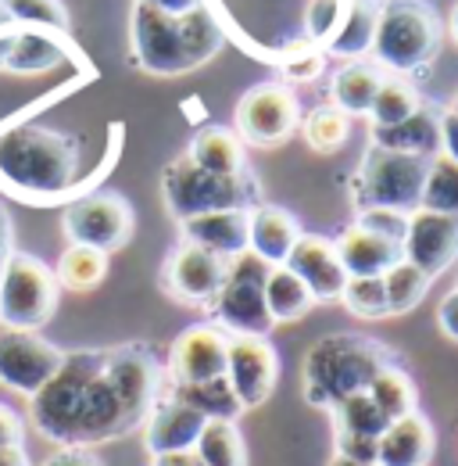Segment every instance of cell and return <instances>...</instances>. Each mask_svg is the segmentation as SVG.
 Instances as JSON below:
<instances>
[{"instance_id": "cell-33", "label": "cell", "mask_w": 458, "mask_h": 466, "mask_svg": "<svg viewBox=\"0 0 458 466\" xmlns=\"http://www.w3.org/2000/svg\"><path fill=\"white\" fill-rule=\"evenodd\" d=\"M330 416H334V434H354V438H376L380 441V434L387 431V416L380 412V409L373 406V399L365 395V391H358V395H347L344 402L330 409Z\"/></svg>"}, {"instance_id": "cell-41", "label": "cell", "mask_w": 458, "mask_h": 466, "mask_svg": "<svg viewBox=\"0 0 458 466\" xmlns=\"http://www.w3.org/2000/svg\"><path fill=\"white\" fill-rule=\"evenodd\" d=\"M358 227H365V230L380 233V237L401 244L404 230H408V216L391 212V208H365V212H358Z\"/></svg>"}, {"instance_id": "cell-51", "label": "cell", "mask_w": 458, "mask_h": 466, "mask_svg": "<svg viewBox=\"0 0 458 466\" xmlns=\"http://www.w3.org/2000/svg\"><path fill=\"white\" fill-rule=\"evenodd\" d=\"M151 466H204L194 452H175V456H158Z\"/></svg>"}, {"instance_id": "cell-18", "label": "cell", "mask_w": 458, "mask_h": 466, "mask_svg": "<svg viewBox=\"0 0 458 466\" xmlns=\"http://www.w3.org/2000/svg\"><path fill=\"white\" fill-rule=\"evenodd\" d=\"M204 416L183 406L179 399H172L169 388L162 391V399L151 406L144 420V449L151 452V460L158 456H175V452H194L201 431H204Z\"/></svg>"}, {"instance_id": "cell-11", "label": "cell", "mask_w": 458, "mask_h": 466, "mask_svg": "<svg viewBox=\"0 0 458 466\" xmlns=\"http://www.w3.org/2000/svg\"><path fill=\"white\" fill-rule=\"evenodd\" d=\"M301 126V105L284 83H258L236 105V137L251 147H280Z\"/></svg>"}, {"instance_id": "cell-31", "label": "cell", "mask_w": 458, "mask_h": 466, "mask_svg": "<svg viewBox=\"0 0 458 466\" xmlns=\"http://www.w3.org/2000/svg\"><path fill=\"white\" fill-rule=\"evenodd\" d=\"M265 305H269L273 323H294V319H304L312 312L315 298L286 266H273L269 280H265Z\"/></svg>"}, {"instance_id": "cell-27", "label": "cell", "mask_w": 458, "mask_h": 466, "mask_svg": "<svg viewBox=\"0 0 458 466\" xmlns=\"http://www.w3.org/2000/svg\"><path fill=\"white\" fill-rule=\"evenodd\" d=\"M387 79V72L380 65H369V61H351L344 65L341 72L334 76V108L344 112V116H369L373 108V97L380 90V83Z\"/></svg>"}, {"instance_id": "cell-53", "label": "cell", "mask_w": 458, "mask_h": 466, "mask_svg": "<svg viewBox=\"0 0 458 466\" xmlns=\"http://www.w3.org/2000/svg\"><path fill=\"white\" fill-rule=\"evenodd\" d=\"M452 33H455V40H458V4H455V11H452Z\"/></svg>"}, {"instance_id": "cell-48", "label": "cell", "mask_w": 458, "mask_h": 466, "mask_svg": "<svg viewBox=\"0 0 458 466\" xmlns=\"http://www.w3.org/2000/svg\"><path fill=\"white\" fill-rule=\"evenodd\" d=\"M140 4L158 7V11H165V15H190V11L204 7V0H140Z\"/></svg>"}, {"instance_id": "cell-19", "label": "cell", "mask_w": 458, "mask_h": 466, "mask_svg": "<svg viewBox=\"0 0 458 466\" xmlns=\"http://www.w3.org/2000/svg\"><path fill=\"white\" fill-rule=\"evenodd\" d=\"M68 61V33L40 29V25H15L7 55L0 61V72L11 76H47Z\"/></svg>"}, {"instance_id": "cell-25", "label": "cell", "mask_w": 458, "mask_h": 466, "mask_svg": "<svg viewBox=\"0 0 458 466\" xmlns=\"http://www.w3.org/2000/svg\"><path fill=\"white\" fill-rule=\"evenodd\" d=\"M380 25V0H347L337 33L326 40V51L334 58H362L373 51Z\"/></svg>"}, {"instance_id": "cell-30", "label": "cell", "mask_w": 458, "mask_h": 466, "mask_svg": "<svg viewBox=\"0 0 458 466\" xmlns=\"http://www.w3.org/2000/svg\"><path fill=\"white\" fill-rule=\"evenodd\" d=\"M165 388H169L172 399H179L183 406L201 412L204 420H233V423H236V416L244 412L226 377H219V380H201V384H165Z\"/></svg>"}, {"instance_id": "cell-22", "label": "cell", "mask_w": 458, "mask_h": 466, "mask_svg": "<svg viewBox=\"0 0 458 466\" xmlns=\"http://www.w3.org/2000/svg\"><path fill=\"white\" fill-rule=\"evenodd\" d=\"M247 212L226 208V212L194 216V219L179 223V230H183V240H190V244H197L219 258H233V255L247 251Z\"/></svg>"}, {"instance_id": "cell-47", "label": "cell", "mask_w": 458, "mask_h": 466, "mask_svg": "<svg viewBox=\"0 0 458 466\" xmlns=\"http://www.w3.org/2000/svg\"><path fill=\"white\" fill-rule=\"evenodd\" d=\"M437 327L444 330V338H452L458 341V288L441 298V305H437Z\"/></svg>"}, {"instance_id": "cell-15", "label": "cell", "mask_w": 458, "mask_h": 466, "mask_svg": "<svg viewBox=\"0 0 458 466\" xmlns=\"http://www.w3.org/2000/svg\"><path fill=\"white\" fill-rule=\"evenodd\" d=\"M401 258L412 262L430 280L448 273L458 258V216L415 208L408 216V230L401 240Z\"/></svg>"}, {"instance_id": "cell-24", "label": "cell", "mask_w": 458, "mask_h": 466, "mask_svg": "<svg viewBox=\"0 0 458 466\" xmlns=\"http://www.w3.org/2000/svg\"><path fill=\"white\" fill-rule=\"evenodd\" d=\"M433 108H419L415 116H408L398 126H373V147L380 151H394V155H415V158H433L441 155V129H437Z\"/></svg>"}, {"instance_id": "cell-16", "label": "cell", "mask_w": 458, "mask_h": 466, "mask_svg": "<svg viewBox=\"0 0 458 466\" xmlns=\"http://www.w3.org/2000/svg\"><path fill=\"white\" fill-rule=\"evenodd\" d=\"M226 349H229V334L219 330L215 323L186 327L172 341L165 380L169 384H201V380L226 377Z\"/></svg>"}, {"instance_id": "cell-38", "label": "cell", "mask_w": 458, "mask_h": 466, "mask_svg": "<svg viewBox=\"0 0 458 466\" xmlns=\"http://www.w3.org/2000/svg\"><path fill=\"white\" fill-rule=\"evenodd\" d=\"M341 301L347 312L362 316V319H383L387 312V291H383V277H347L341 291Z\"/></svg>"}, {"instance_id": "cell-52", "label": "cell", "mask_w": 458, "mask_h": 466, "mask_svg": "<svg viewBox=\"0 0 458 466\" xmlns=\"http://www.w3.org/2000/svg\"><path fill=\"white\" fill-rule=\"evenodd\" d=\"M330 466H376V463H351V460H344V456H334Z\"/></svg>"}, {"instance_id": "cell-40", "label": "cell", "mask_w": 458, "mask_h": 466, "mask_svg": "<svg viewBox=\"0 0 458 466\" xmlns=\"http://www.w3.org/2000/svg\"><path fill=\"white\" fill-rule=\"evenodd\" d=\"M344 4L347 0H312L308 11H304V29H308V40L312 44H326L337 25H341Z\"/></svg>"}, {"instance_id": "cell-12", "label": "cell", "mask_w": 458, "mask_h": 466, "mask_svg": "<svg viewBox=\"0 0 458 466\" xmlns=\"http://www.w3.org/2000/svg\"><path fill=\"white\" fill-rule=\"evenodd\" d=\"M65 351L40 338L36 330H7L0 327V388L33 399L57 373Z\"/></svg>"}, {"instance_id": "cell-39", "label": "cell", "mask_w": 458, "mask_h": 466, "mask_svg": "<svg viewBox=\"0 0 458 466\" xmlns=\"http://www.w3.org/2000/svg\"><path fill=\"white\" fill-rule=\"evenodd\" d=\"M0 7L18 25H40V29L68 33V11L61 0H0Z\"/></svg>"}, {"instance_id": "cell-10", "label": "cell", "mask_w": 458, "mask_h": 466, "mask_svg": "<svg viewBox=\"0 0 458 466\" xmlns=\"http://www.w3.org/2000/svg\"><path fill=\"white\" fill-rule=\"evenodd\" d=\"M133 223H136L133 205L122 194H112V190L75 198L61 216V230L68 237V244H83V248H94V251H105V255L129 244Z\"/></svg>"}, {"instance_id": "cell-20", "label": "cell", "mask_w": 458, "mask_h": 466, "mask_svg": "<svg viewBox=\"0 0 458 466\" xmlns=\"http://www.w3.org/2000/svg\"><path fill=\"white\" fill-rule=\"evenodd\" d=\"M437 452V434L423 412H408L376 441V466H426Z\"/></svg>"}, {"instance_id": "cell-8", "label": "cell", "mask_w": 458, "mask_h": 466, "mask_svg": "<svg viewBox=\"0 0 458 466\" xmlns=\"http://www.w3.org/2000/svg\"><path fill=\"white\" fill-rule=\"evenodd\" d=\"M57 277L47 262L29 251H11L0 273V327L7 330H40L57 312Z\"/></svg>"}, {"instance_id": "cell-7", "label": "cell", "mask_w": 458, "mask_h": 466, "mask_svg": "<svg viewBox=\"0 0 458 466\" xmlns=\"http://www.w3.org/2000/svg\"><path fill=\"white\" fill-rule=\"evenodd\" d=\"M269 262L258 258L254 251L233 255L226 266V280L219 294L212 298L215 327L233 338H269L276 327L265 305V280H269Z\"/></svg>"}, {"instance_id": "cell-45", "label": "cell", "mask_w": 458, "mask_h": 466, "mask_svg": "<svg viewBox=\"0 0 458 466\" xmlns=\"http://www.w3.org/2000/svg\"><path fill=\"white\" fill-rule=\"evenodd\" d=\"M437 129H441V155L458 162V112L455 108H444L437 116Z\"/></svg>"}, {"instance_id": "cell-14", "label": "cell", "mask_w": 458, "mask_h": 466, "mask_svg": "<svg viewBox=\"0 0 458 466\" xmlns=\"http://www.w3.org/2000/svg\"><path fill=\"white\" fill-rule=\"evenodd\" d=\"M229 258H219L190 240H179L162 266V291L183 305H212L226 280Z\"/></svg>"}, {"instance_id": "cell-50", "label": "cell", "mask_w": 458, "mask_h": 466, "mask_svg": "<svg viewBox=\"0 0 458 466\" xmlns=\"http://www.w3.org/2000/svg\"><path fill=\"white\" fill-rule=\"evenodd\" d=\"M0 466H33L25 456V445H15V449H0Z\"/></svg>"}, {"instance_id": "cell-4", "label": "cell", "mask_w": 458, "mask_h": 466, "mask_svg": "<svg viewBox=\"0 0 458 466\" xmlns=\"http://www.w3.org/2000/svg\"><path fill=\"white\" fill-rule=\"evenodd\" d=\"M398 362L394 351L362 334H330L304 355V399L308 406L334 409L347 395H358L373 377Z\"/></svg>"}, {"instance_id": "cell-26", "label": "cell", "mask_w": 458, "mask_h": 466, "mask_svg": "<svg viewBox=\"0 0 458 466\" xmlns=\"http://www.w3.org/2000/svg\"><path fill=\"white\" fill-rule=\"evenodd\" d=\"M186 158H190L194 166H201L204 173H215V176L247 173L244 144H240V137H236L233 129H226V126H208V129H201V133L190 140Z\"/></svg>"}, {"instance_id": "cell-32", "label": "cell", "mask_w": 458, "mask_h": 466, "mask_svg": "<svg viewBox=\"0 0 458 466\" xmlns=\"http://www.w3.org/2000/svg\"><path fill=\"white\" fill-rule=\"evenodd\" d=\"M194 456L204 466H247V445L233 420H208L194 445Z\"/></svg>"}, {"instance_id": "cell-6", "label": "cell", "mask_w": 458, "mask_h": 466, "mask_svg": "<svg viewBox=\"0 0 458 466\" xmlns=\"http://www.w3.org/2000/svg\"><path fill=\"white\" fill-rule=\"evenodd\" d=\"M162 194L165 208L175 223H186L194 216L208 212H226V208H254V179L247 173L240 176H215L194 166L186 155L165 166L162 173Z\"/></svg>"}, {"instance_id": "cell-49", "label": "cell", "mask_w": 458, "mask_h": 466, "mask_svg": "<svg viewBox=\"0 0 458 466\" xmlns=\"http://www.w3.org/2000/svg\"><path fill=\"white\" fill-rule=\"evenodd\" d=\"M11 251H15V237H11V216H7V208L0 205V273H4V266H7V258H11Z\"/></svg>"}, {"instance_id": "cell-21", "label": "cell", "mask_w": 458, "mask_h": 466, "mask_svg": "<svg viewBox=\"0 0 458 466\" xmlns=\"http://www.w3.org/2000/svg\"><path fill=\"white\" fill-rule=\"evenodd\" d=\"M297 237H301L297 219L280 205H254L247 212V251H254L269 266H284Z\"/></svg>"}, {"instance_id": "cell-43", "label": "cell", "mask_w": 458, "mask_h": 466, "mask_svg": "<svg viewBox=\"0 0 458 466\" xmlns=\"http://www.w3.org/2000/svg\"><path fill=\"white\" fill-rule=\"evenodd\" d=\"M323 72V55L319 51H294L290 61H286V76L297 79V83H308Z\"/></svg>"}, {"instance_id": "cell-35", "label": "cell", "mask_w": 458, "mask_h": 466, "mask_svg": "<svg viewBox=\"0 0 458 466\" xmlns=\"http://www.w3.org/2000/svg\"><path fill=\"white\" fill-rule=\"evenodd\" d=\"M419 208L458 216V162L444 158V155H433V158H430L426 179H423Z\"/></svg>"}, {"instance_id": "cell-1", "label": "cell", "mask_w": 458, "mask_h": 466, "mask_svg": "<svg viewBox=\"0 0 458 466\" xmlns=\"http://www.w3.org/2000/svg\"><path fill=\"white\" fill-rule=\"evenodd\" d=\"M165 370L147 345L105 349L101 366L83 384L68 449H97L144 427L165 391Z\"/></svg>"}, {"instance_id": "cell-37", "label": "cell", "mask_w": 458, "mask_h": 466, "mask_svg": "<svg viewBox=\"0 0 458 466\" xmlns=\"http://www.w3.org/2000/svg\"><path fill=\"white\" fill-rule=\"evenodd\" d=\"M301 133H304L312 151L334 155V151H341L344 144H347V137H351V118L337 112L334 105L330 108H315L312 116L301 122Z\"/></svg>"}, {"instance_id": "cell-9", "label": "cell", "mask_w": 458, "mask_h": 466, "mask_svg": "<svg viewBox=\"0 0 458 466\" xmlns=\"http://www.w3.org/2000/svg\"><path fill=\"white\" fill-rule=\"evenodd\" d=\"M430 158L415 155H394L380 151L369 144L362 169L354 176V205L358 212L365 208H391L401 216H412L423 198V179H426Z\"/></svg>"}, {"instance_id": "cell-28", "label": "cell", "mask_w": 458, "mask_h": 466, "mask_svg": "<svg viewBox=\"0 0 458 466\" xmlns=\"http://www.w3.org/2000/svg\"><path fill=\"white\" fill-rule=\"evenodd\" d=\"M55 277H57V288L65 291H94L105 284L108 277V255L105 251H94V248H83V244H68L61 251L55 266Z\"/></svg>"}, {"instance_id": "cell-13", "label": "cell", "mask_w": 458, "mask_h": 466, "mask_svg": "<svg viewBox=\"0 0 458 466\" xmlns=\"http://www.w3.org/2000/svg\"><path fill=\"white\" fill-rule=\"evenodd\" d=\"M226 380L240 409H258L269 402L280 380V355L269 338H233L226 349Z\"/></svg>"}, {"instance_id": "cell-54", "label": "cell", "mask_w": 458, "mask_h": 466, "mask_svg": "<svg viewBox=\"0 0 458 466\" xmlns=\"http://www.w3.org/2000/svg\"><path fill=\"white\" fill-rule=\"evenodd\" d=\"M452 108H455V112H458V94H455V105H452Z\"/></svg>"}, {"instance_id": "cell-17", "label": "cell", "mask_w": 458, "mask_h": 466, "mask_svg": "<svg viewBox=\"0 0 458 466\" xmlns=\"http://www.w3.org/2000/svg\"><path fill=\"white\" fill-rule=\"evenodd\" d=\"M284 266L312 291L315 301H341V291L347 284V269H344L337 244L330 237L301 233Z\"/></svg>"}, {"instance_id": "cell-23", "label": "cell", "mask_w": 458, "mask_h": 466, "mask_svg": "<svg viewBox=\"0 0 458 466\" xmlns=\"http://www.w3.org/2000/svg\"><path fill=\"white\" fill-rule=\"evenodd\" d=\"M334 244H337V255H341L347 277H383L401 258V244L365 230L358 223L347 227Z\"/></svg>"}, {"instance_id": "cell-2", "label": "cell", "mask_w": 458, "mask_h": 466, "mask_svg": "<svg viewBox=\"0 0 458 466\" xmlns=\"http://www.w3.org/2000/svg\"><path fill=\"white\" fill-rule=\"evenodd\" d=\"M79 140L36 122L0 129V187L29 201H55L75 187Z\"/></svg>"}, {"instance_id": "cell-5", "label": "cell", "mask_w": 458, "mask_h": 466, "mask_svg": "<svg viewBox=\"0 0 458 466\" xmlns=\"http://www.w3.org/2000/svg\"><path fill=\"white\" fill-rule=\"evenodd\" d=\"M441 18L426 0H380V25L373 40L376 65L387 72H415L441 51Z\"/></svg>"}, {"instance_id": "cell-46", "label": "cell", "mask_w": 458, "mask_h": 466, "mask_svg": "<svg viewBox=\"0 0 458 466\" xmlns=\"http://www.w3.org/2000/svg\"><path fill=\"white\" fill-rule=\"evenodd\" d=\"M40 466H105V460L94 449H57Z\"/></svg>"}, {"instance_id": "cell-42", "label": "cell", "mask_w": 458, "mask_h": 466, "mask_svg": "<svg viewBox=\"0 0 458 466\" xmlns=\"http://www.w3.org/2000/svg\"><path fill=\"white\" fill-rule=\"evenodd\" d=\"M337 456L351 463H376V438H354V434H334Z\"/></svg>"}, {"instance_id": "cell-34", "label": "cell", "mask_w": 458, "mask_h": 466, "mask_svg": "<svg viewBox=\"0 0 458 466\" xmlns=\"http://www.w3.org/2000/svg\"><path fill=\"white\" fill-rule=\"evenodd\" d=\"M423 108V97H419V90L408 83V79H401V76H387L383 83H380V90H376V97H373V108H369V118H373V126H398L404 122L408 116H415Z\"/></svg>"}, {"instance_id": "cell-29", "label": "cell", "mask_w": 458, "mask_h": 466, "mask_svg": "<svg viewBox=\"0 0 458 466\" xmlns=\"http://www.w3.org/2000/svg\"><path fill=\"white\" fill-rule=\"evenodd\" d=\"M365 395L373 399V406L380 409L391 423L401 420V416H408V412H419V391H415V380L401 370L398 362L383 366V370L373 377V384L365 388Z\"/></svg>"}, {"instance_id": "cell-3", "label": "cell", "mask_w": 458, "mask_h": 466, "mask_svg": "<svg viewBox=\"0 0 458 466\" xmlns=\"http://www.w3.org/2000/svg\"><path fill=\"white\" fill-rule=\"evenodd\" d=\"M133 61L151 76H186L223 47L219 22L197 7L190 15H165L147 4H133Z\"/></svg>"}, {"instance_id": "cell-36", "label": "cell", "mask_w": 458, "mask_h": 466, "mask_svg": "<svg viewBox=\"0 0 458 466\" xmlns=\"http://www.w3.org/2000/svg\"><path fill=\"white\" fill-rule=\"evenodd\" d=\"M430 288V277L426 273H419L412 262H404L398 258L387 273H383V291H387V312L391 316H401V312H412L419 301H423V294Z\"/></svg>"}, {"instance_id": "cell-44", "label": "cell", "mask_w": 458, "mask_h": 466, "mask_svg": "<svg viewBox=\"0 0 458 466\" xmlns=\"http://www.w3.org/2000/svg\"><path fill=\"white\" fill-rule=\"evenodd\" d=\"M15 445H25V420L0 402V449H15Z\"/></svg>"}]
</instances>
